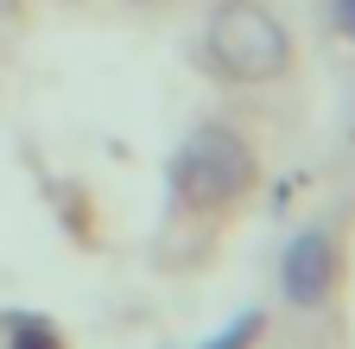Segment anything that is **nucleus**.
I'll list each match as a JSON object with an SVG mask.
<instances>
[{
	"mask_svg": "<svg viewBox=\"0 0 355 349\" xmlns=\"http://www.w3.org/2000/svg\"><path fill=\"white\" fill-rule=\"evenodd\" d=\"M254 330H260V312H248V318H241L235 330H222V337H216L209 349H248V337H254Z\"/></svg>",
	"mask_w": 355,
	"mask_h": 349,
	"instance_id": "nucleus-5",
	"label": "nucleus"
},
{
	"mask_svg": "<svg viewBox=\"0 0 355 349\" xmlns=\"http://www.w3.org/2000/svg\"><path fill=\"white\" fill-rule=\"evenodd\" d=\"M330 19H336L343 38H355V0H330Z\"/></svg>",
	"mask_w": 355,
	"mask_h": 349,
	"instance_id": "nucleus-6",
	"label": "nucleus"
},
{
	"mask_svg": "<svg viewBox=\"0 0 355 349\" xmlns=\"http://www.w3.org/2000/svg\"><path fill=\"white\" fill-rule=\"evenodd\" d=\"M7 349H58V337H51V324H38V318H19Z\"/></svg>",
	"mask_w": 355,
	"mask_h": 349,
	"instance_id": "nucleus-4",
	"label": "nucleus"
},
{
	"mask_svg": "<svg viewBox=\"0 0 355 349\" xmlns=\"http://www.w3.org/2000/svg\"><path fill=\"white\" fill-rule=\"evenodd\" d=\"M279 286L292 305H324L336 286V241L330 229H298L279 254Z\"/></svg>",
	"mask_w": 355,
	"mask_h": 349,
	"instance_id": "nucleus-3",
	"label": "nucleus"
},
{
	"mask_svg": "<svg viewBox=\"0 0 355 349\" xmlns=\"http://www.w3.org/2000/svg\"><path fill=\"white\" fill-rule=\"evenodd\" d=\"M248 185H254V146L235 127H222V121L197 127V134L178 146V159H171V191H178L184 210H222Z\"/></svg>",
	"mask_w": 355,
	"mask_h": 349,
	"instance_id": "nucleus-2",
	"label": "nucleus"
},
{
	"mask_svg": "<svg viewBox=\"0 0 355 349\" xmlns=\"http://www.w3.org/2000/svg\"><path fill=\"white\" fill-rule=\"evenodd\" d=\"M203 38H209V64L229 83H273L292 64V38L260 0H222Z\"/></svg>",
	"mask_w": 355,
	"mask_h": 349,
	"instance_id": "nucleus-1",
	"label": "nucleus"
}]
</instances>
